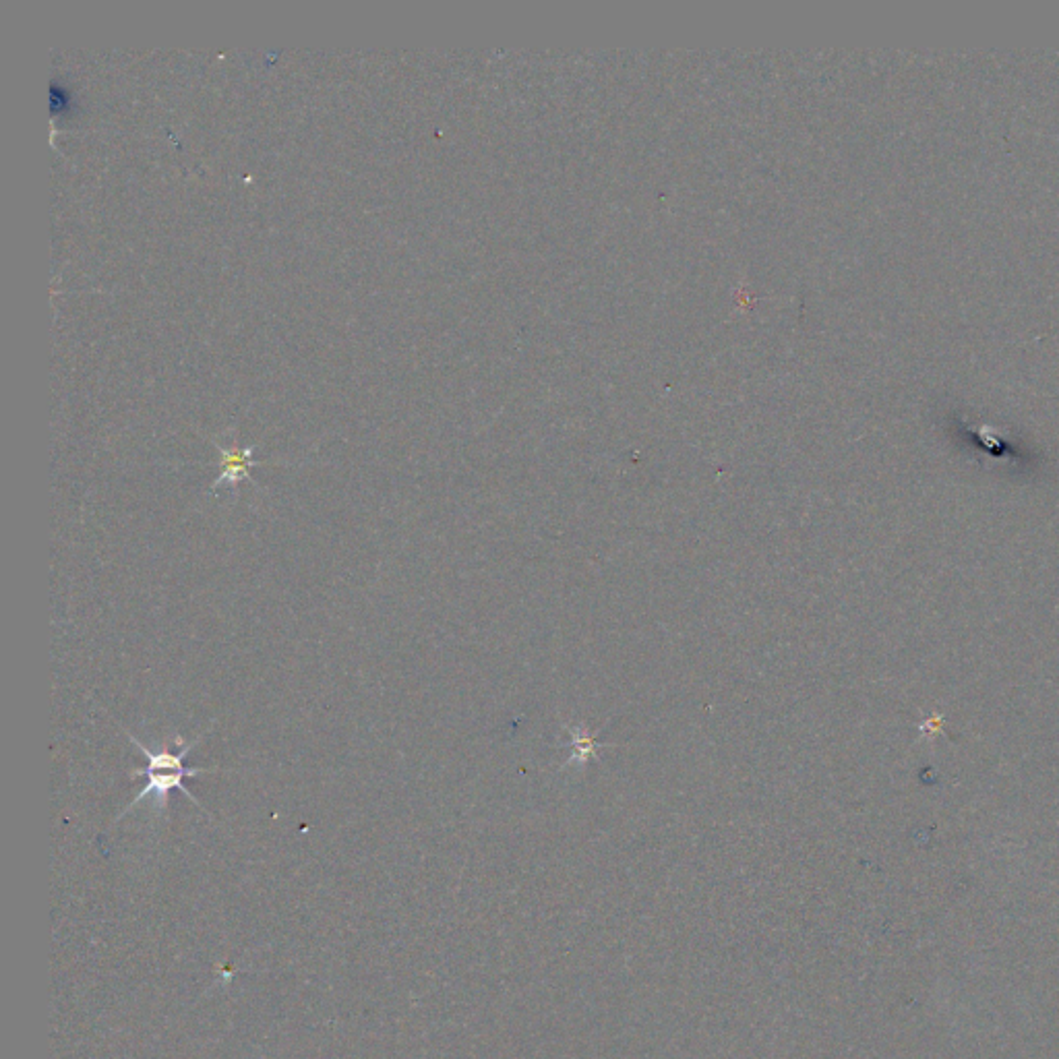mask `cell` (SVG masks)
<instances>
[{"instance_id": "6da1fadb", "label": "cell", "mask_w": 1059, "mask_h": 1059, "mask_svg": "<svg viewBox=\"0 0 1059 1059\" xmlns=\"http://www.w3.org/2000/svg\"><path fill=\"white\" fill-rule=\"evenodd\" d=\"M207 772H216V770H205V768H187V770H180V772H154V770H147V768H137L133 770L129 776L131 778H139V776H145L147 778V784L141 789V793L133 799V803L118 815L116 822L123 818L125 813L133 811V807H137L143 799L147 797H154V809L158 813H164L166 807H168V799H170V793L172 791H180L183 795H187L193 805L201 807V803L187 791V786L183 784V780L187 776H199V774H207Z\"/></svg>"}, {"instance_id": "7a4b0ae2", "label": "cell", "mask_w": 1059, "mask_h": 1059, "mask_svg": "<svg viewBox=\"0 0 1059 1059\" xmlns=\"http://www.w3.org/2000/svg\"><path fill=\"white\" fill-rule=\"evenodd\" d=\"M127 737H129V741H131L133 745L139 747V751H141V753L145 755V758H147V766H145V768H147V770H154V772H160V770H166V772H180V770H187V768L183 766V762H185L187 755L191 753V749H193L195 745H199V741H201V737H197L195 741L185 743L180 737H174V743H176L180 749H178L176 753H170L166 745L145 747L135 735L127 733Z\"/></svg>"}, {"instance_id": "3957f363", "label": "cell", "mask_w": 1059, "mask_h": 1059, "mask_svg": "<svg viewBox=\"0 0 1059 1059\" xmlns=\"http://www.w3.org/2000/svg\"><path fill=\"white\" fill-rule=\"evenodd\" d=\"M253 451H255V447H245V449H236V447L224 449L222 447V472L214 480V484H211V491L220 489L222 484H230V487H236L240 480H251L249 468L259 464V462L251 460Z\"/></svg>"}, {"instance_id": "277c9868", "label": "cell", "mask_w": 1059, "mask_h": 1059, "mask_svg": "<svg viewBox=\"0 0 1059 1059\" xmlns=\"http://www.w3.org/2000/svg\"><path fill=\"white\" fill-rule=\"evenodd\" d=\"M921 729H923V731L927 729V735H935L937 731H940V729H942V716H935V720H933V718H929L927 722H923V726H921Z\"/></svg>"}]
</instances>
